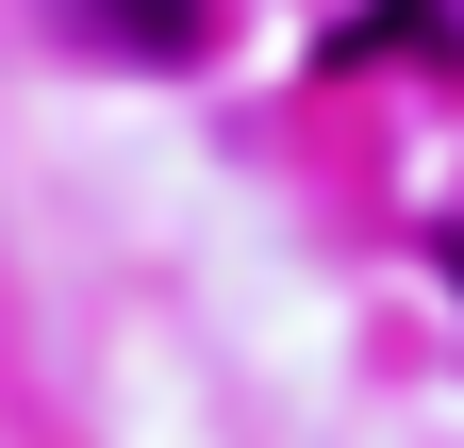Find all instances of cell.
I'll list each match as a JSON object with an SVG mask.
<instances>
[{
    "mask_svg": "<svg viewBox=\"0 0 464 448\" xmlns=\"http://www.w3.org/2000/svg\"><path fill=\"white\" fill-rule=\"evenodd\" d=\"M50 17H83V34H116L133 67H183V50H199V0H50Z\"/></svg>",
    "mask_w": 464,
    "mask_h": 448,
    "instance_id": "6da1fadb",
    "label": "cell"
}]
</instances>
